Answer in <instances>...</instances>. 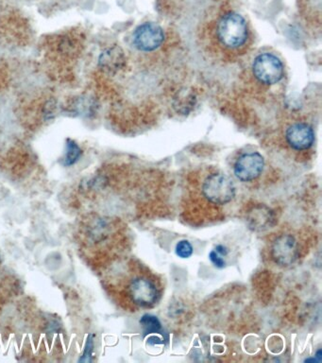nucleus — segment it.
<instances>
[{"label": "nucleus", "mask_w": 322, "mask_h": 363, "mask_svg": "<svg viewBox=\"0 0 322 363\" xmlns=\"http://www.w3.org/2000/svg\"><path fill=\"white\" fill-rule=\"evenodd\" d=\"M121 298L128 308H151L162 297L163 285L156 274L138 263H129L120 279Z\"/></svg>", "instance_id": "nucleus-1"}, {"label": "nucleus", "mask_w": 322, "mask_h": 363, "mask_svg": "<svg viewBox=\"0 0 322 363\" xmlns=\"http://www.w3.org/2000/svg\"><path fill=\"white\" fill-rule=\"evenodd\" d=\"M200 194L211 209L219 210L228 206L236 195V189L231 179L220 172L210 173L206 176L200 187Z\"/></svg>", "instance_id": "nucleus-2"}, {"label": "nucleus", "mask_w": 322, "mask_h": 363, "mask_svg": "<svg viewBox=\"0 0 322 363\" xmlns=\"http://www.w3.org/2000/svg\"><path fill=\"white\" fill-rule=\"evenodd\" d=\"M301 241L295 234L282 231L274 235L270 243V257L276 265L289 267L298 261L301 255Z\"/></svg>", "instance_id": "nucleus-3"}, {"label": "nucleus", "mask_w": 322, "mask_h": 363, "mask_svg": "<svg viewBox=\"0 0 322 363\" xmlns=\"http://www.w3.org/2000/svg\"><path fill=\"white\" fill-rule=\"evenodd\" d=\"M217 33L223 45L234 50V48L242 47L247 42L248 24L241 14L228 13L219 20Z\"/></svg>", "instance_id": "nucleus-4"}, {"label": "nucleus", "mask_w": 322, "mask_h": 363, "mask_svg": "<svg viewBox=\"0 0 322 363\" xmlns=\"http://www.w3.org/2000/svg\"><path fill=\"white\" fill-rule=\"evenodd\" d=\"M253 72L261 84L272 85L284 78V67L281 60L274 54L263 53L254 59Z\"/></svg>", "instance_id": "nucleus-5"}, {"label": "nucleus", "mask_w": 322, "mask_h": 363, "mask_svg": "<svg viewBox=\"0 0 322 363\" xmlns=\"http://www.w3.org/2000/svg\"><path fill=\"white\" fill-rule=\"evenodd\" d=\"M265 169L261 153L251 152L240 155L234 164V173L239 181L248 183L260 177Z\"/></svg>", "instance_id": "nucleus-6"}, {"label": "nucleus", "mask_w": 322, "mask_h": 363, "mask_svg": "<svg viewBox=\"0 0 322 363\" xmlns=\"http://www.w3.org/2000/svg\"><path fill=\"white\" fill-rule=\"evenodd\" d=\"M165 33L159 25L148 22L140 25L134 30L132 41L138 50L149 52L159 48L165 42Z\"/></svg>", "instance_id": "nucleus-7"}, {"label": "nucleus", "mask_w": 322, "mask_h": 363, "mask_svg": "<svg viewBox=\"0 0 322 363\" xmlns=\"http://www.w3.org/2000/svg\"><path fill=\"white\" fill-rule=\"evenodd\" d=\"M285 139L293 150L304 152L313 146L315 133L310 125L298 122L288 128L285 132Z\"/></svg>", "instance_id": "nucleus-8"}, {"label": "nucleus", "mask_w": 322, "mask_h": 363, "mask_svg": "<svg viewBox=\"0 0 322 363\" xmlns=\"http://www.w3.org/2000/svg\"><path fill=\"white\" fill-rule=\"evenodd\" d=\"M126 65V56L122 48L112 45L98 56V67L109 74H115L122 70Z\"/></svg>", "instance_id": "nucleus-9"}, {"label": "nucleus", "mask_w": 322, "mask_h": 363, "mask_svg": "<svg viewBox=\"0 0 322 363\" xmlns=\"http://www.w3.org/2000/svg\"><path fill=\"white\" fill-rule=\"evenodd\" d=\"M84 150L80 145L73 139L67 138L66 142V147H64V153L62 164L66 167L75 166L81 158L83 157Z\"/></svg>", "instance_id": "nucleus-10"}, {"label": "nucleus", "mask_w": 322, "mask_h": 363, "mask_svg": "<svg viewBox=\"0 0 322 363\" xmlns=\"http://www.w3.org/2000/svg\"><path fill=\"white\" fill-rule=\"evenodd\" d=\"M195 96L188 92V90H183L178 94L177 98H175V108H177L178 112L183 113H188L195 105Z\"/></svg>", "instance_id": "nucleus-11"}, {"label": "nucleus", "mask_w": 322, "mask_h": 363, "mask_svg": "<svg viewBox=\"0 0 322 363\" xmlns=\"http://www.w3.org/2000/svg\"><path fill=\"white\" fill-rule=\"evenodd\" d=\"M141 325H142L144 331L146 334L155 333L161 329V323L157 317L152 316V315H144L142 319L140 320Z\"/></svg>", "instance_id": "nucleus-12"}, {"label": "nucleus", "mask_w": 322, "mask_h": 363, "mask_svg": "<svg viewBox=\"0 0 322 363\" xmlns=\"http://www.w3.org/2000/svg\"><path fill=\"white\" fill-rule=\"evenodd\" d=\"M175 252H176L178 257L180 258H189L193 255L194 249L188 240H183L177 243Z\"/></svg>", "instance_id": "nucleus-13"}, {"label": "nucleus", "mask_w": 322, "mask_h": 363, "mask_svg": "<svg viewBox=\"0 0 322 363\" xmlns=\"http://www.w3.org/2000/svg\"><path fill=\"white\" fill-rule=\"evenodd\" d=\"M93 354H94V340L91 335L86 340V345H84V350L83 354L79 359V362H91L93 360Z\"/></svg>", "instance_id": "nucleus-14"}, {"label": "nucleus", "mask_w": 322, "mask_h": 363, "mask_svg": "<svg viewBox=\"0 0 322 363\" xmlns=\"http://www.w3.org/2000/svg\"><path fill=\"white\" fill-rule=\"evenodd\" d=\"M209 258H210L211 262L213 263L217 268H224L226 265L225 260L223 259L222 257H220V255L217 254L216 251H212L210 255H209Z\"/></svg>", "instance_id": "nucleus-15"}, {"label": "nucleus", "mask_w": 322, "mask_h": 363, "mask_svg": "<svg viewBox=\"0 0 322 363\" xmlns=\"http://www.w3.org/2000/svg\"><path fill=\"white\" fill-rule=\"evenodd\" d=\"M216 252H217V254L223 255V257H224V255H228V250L226 249L225 247L222 245L217 246Z\"/></svg>", "instance_id": "nucleus-16"}]
</instances>
